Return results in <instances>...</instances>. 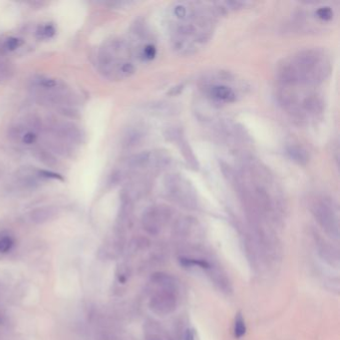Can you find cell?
<instances>
[{
  "instance_id": "cell-1",
  "label": "cell",
  "mask_w": 340,
  "mask_h": 340,
  "mask_svg": "<svg viewBox=\"0 0 340 340\" xmlns=\"http://www.w3.org/2000/svg\"><path fill=\"white\" fill-rule=\"evenodd\" d=\"M217 12V6L202 2L174 3L169 13L174 49L181 54L201 49L211 38Z\"/></svg>"
},
{
  "instance_id": "cell-2",
  "label": "cell",
  "mask_w": 340,
  "mask_h": 340,
  "mask_svg": "<svg viewBox=\"0 0 340 340\" xmlns=\"http://www.w3.org/2000/svg\"><path fill=\"white\" fill-rule=\"evenodd\" d=\"M331 70L330 59L319 49L300 51L283 60L277 75L282 86L313 87L322 83Z\"/></svg>"
},
{
  "instance_id": "cell-3",
  "label": "cell",
  "mask_w": 340,
  "mask_h": 340,
  "mask_svg": "<svg viewBox=\"0 0 340 340\" xmlns=\"http://www.w3.org/2000/svg\"><path fill=\"white\" fill-rule=\"evenodd\" d=\"M131 55L130 47L125 41H110L99 52L100 70L109 78L122 79L130 77L136 70Z\"/></svg>"
},
{
  "instance_id": "cell-4",
  "label": "cell",
  "mask_w": 340,
  "mask_h": 340,
  "mask_svg": "<svg viewBox=\"0 0 340 340\" xmlns=\"http://www.w3.org/2000/svg\"><path fill=\"white\" fill-rule=\"evenodd\" d=\"M48 131L56 141L67 145H79L83 142L84 134L82 130L74 123L63 122V121H53L48 125Z\"/></svg>"
},
{
  "instance_id": "cell-5",
  "label": "cell",
  "mask_w": 340,
  "mask_h": 340,
  "mask_svg": "<svg viewBox=\"0 0 340 340\" xmlns=\"http://www.w3.org/2000/svg\"><path fill=\"white\" fill-rule=\"evenodd\" d=\"M313 213L323 228L338 234L337 211L331 200L325 198L317 200L313 205Z\"/></svg>"
},
{
  "instance_id": "cell-6",
  "label": "cell",
  "mask_w": 340,
  "mask_h": 340,
  "mask_svg": "<svg viewBox=\"0 0 340 340\" xmlns=\"http://www.w3.org/2000/svg\"><path fill=\"white\" fill-rule=\"evenodd\" d=\"M227 79L221 78L210 81L205 85L206 94L214 101L222 103H232L236 100V92L234 88L229 85Z\"/></svg>"
},
{
  "instance_id": "cell-7",
  "label": "cell",
  "mask_w": 340,
  "mask_h": 340,
  "mask_svg": "<svg viewBox=\"0 0 340 340\" xmlns=\"http://www.w3.org/2000/svg\"><path fill=\"white\" fill-rule=\"evenodd\" d=\"M166 187L169 189L170 192L178 199L189 201V199L192 196L191 186L188 181L180 176L173 175L170 177L167 180Z\"/></svg>"
},
{
  "instance_id": "cell-8",
  "label": "cell",
  "mask_w": 340,
  "mask_h": 340,
  "mask_svg": "<svg viewBox=\"0 0 340 340\" xmlns=\"http://www.w3.org/2000/svg\"><path fill=\"white\" fill-rule=\"evenodd\" d=\"M287 153L291 159L300 165H304L308 161V155L306 151L303 148L299 147V146H290V147L287 148Z\"/></svg>"
},
{
  "instance_id": "cell-9",
  "label": "cell",
  "mask_w": 340,
  "mask_h": 340,
  "mask_svg": "<svg viewBox=\"0 0 340 340\" xmlns=\"http://www.w3.org/2000/svg\"><path fill=\"white\" fill-rule=\"evenodd\" d=\"M53 215H54V211L52 210V208H40L35 210L31 213L32 221L36 223L46 222Z\"/></svg>"
},
{
  "instance_id": "cell-10",
  "label": "cell",
  "mask_w": 340,
  "mask_h": 340,
  "mask_svg": "<svg viewBox=\"0 0 340 340\" xmlns=\"http://www.w3.org/2000/svg\"><path fill=\"white\" fill-rule=\"evenodd\" d=\"M13 66L8 60L0 58V83L10 79L13 75Z\"/></svg>"
},
{
  "instance_id": "cell-11",
  "label": "cell",
  "mask_w": 340,
  "mask_h": 340,
  "mask_svg": "<svg viewBox=\"0 0 340 340\" xmlns=\"http://www.w3.org/2000/svg\"><path fill=\"white\" fill-rule=\"evenodd\" d=\"M246 323L245 319L242 318V315L240 312H238L234 319V336L236 338H240L241 336H244L246 333Z\"/></svg>"
},
{
  "instance_id": "cell-12",
  "label": "cell",
  "mask_w": 340,
  "mask_h": 340,
  "mask_svg": "<svg viewBox=\"0 0 340 340\" xmlns=\"http://www.w3.org/2000/svg\"><path fill=\"white\" fill-rule=\"evenodd\" d=\"M156 54H157V49L153 44H146L145 46H143V48L140 51V57L143 60H147V61L154 59Z\"/></svg>"
},
{
  "instance_id": "cell-13",
  "label": "cell",
  "mask_w": 340,
  "mask_h": 340,
  "mask_svg": "<svg viewBox=\"0 0 340 340\" xmlns=\"http://www.w3.org/2000/svg\"><path fill=\"white\" fill-rule=\"evenodd\" d=\"M333 10L329 6H321L319 7L315 11V16H317L321 21H330L333 18Z\"/></svg>"
},
{
  "instance_id": "cell-14",
  "label": "cell",
  "mask_w": 340,
  "mask_h": 340,
  "mask_svg": "<svg viewBox=\"0 0 340 340\" xmlns=\"http://www.w3.org/2000/svg\"><path fill=\"white\" fill-rule=\"evenodd\" d=\"M37 158L39 159V161H41L42 163L48 165V166H52L53 164H55V158L54 156L46 150L40 149L39 151H37Z\"/></svg>"
},
{
  "instance_id": "cell-15",
  "label": "cell",
  "mask_w": 340,
  "mask_h": 340,
  "mask_svg": "<svg viewBox=\"0 0 340 340\" xmlns=\"http://www.w3.org/2000/svg\"><path fill=\"white\" fill-rule=\"evenodd\" d=\"M14 246V240L11 236L0 237V253L6 254L11 251Z\"/></svg>"
},
{
  "instance_id": "cell-16",
  "label": "cell",
  "mask_w": 340,
  "mask_h": 340,
  "mask_svg": "<svg viewBox=\"0 0 340 340\" xmlns=\"http://www.w3.org/2000/svg\"><path fill=\"white\" fill-rule=\"evenodd\" d=\"M21 45V40L18 38H8L7 40H5V42L2 44V48L1 49L4 51H13L15 50L16 48H18Z\"/></svg>"
},
{
  "instance_id": "cell-17",
  "label": "cell",
  "mask_w": 340,
  "mask_h": 340,
  "mask_svg": "<svg viewBox=\"0 0 340 340\" xmlns=\"http://www.w3.org/2000/svg\"><path fill=\"white\" fill-rule=\"evenodd\" d=\"M36 140H37V133L32 130L27 131L21 138V141L25 145H32L36 142Z\"/></svg>"
},
{
  "instance_id": "cell-18",
  "label": "cell",
  "mask_w": 340,
  "mask_h": 340,
  "mask_svg": "<svg viewBox=\"0 0 340 340\" xmlns=\"http://www.w3.org/2000/svg\"><path fill=\"white\" fill-rule=\"evenodd\" d=\"M38 34L40 35V37L43 38H49L54 34V28L51 25H44L40 28V30L38 31Z\"/></svg>"
},
{
  "instance_id": "cell-19",
  "label": "cell",
  "mask_w": 340,
  "mask_h": 340,
  "mask_svg": "<svg viewBox=\"0 0 340 340\" xmlns=\"http://www.w3.org/2000/svg\"><path fill=\"white\" fill-rule=\"evenodd\" d=\"M193 338H195V337H193V333L191 332V330H188V331L186 332L185 340H195Z\"/></svg>"
}]
</instances>
